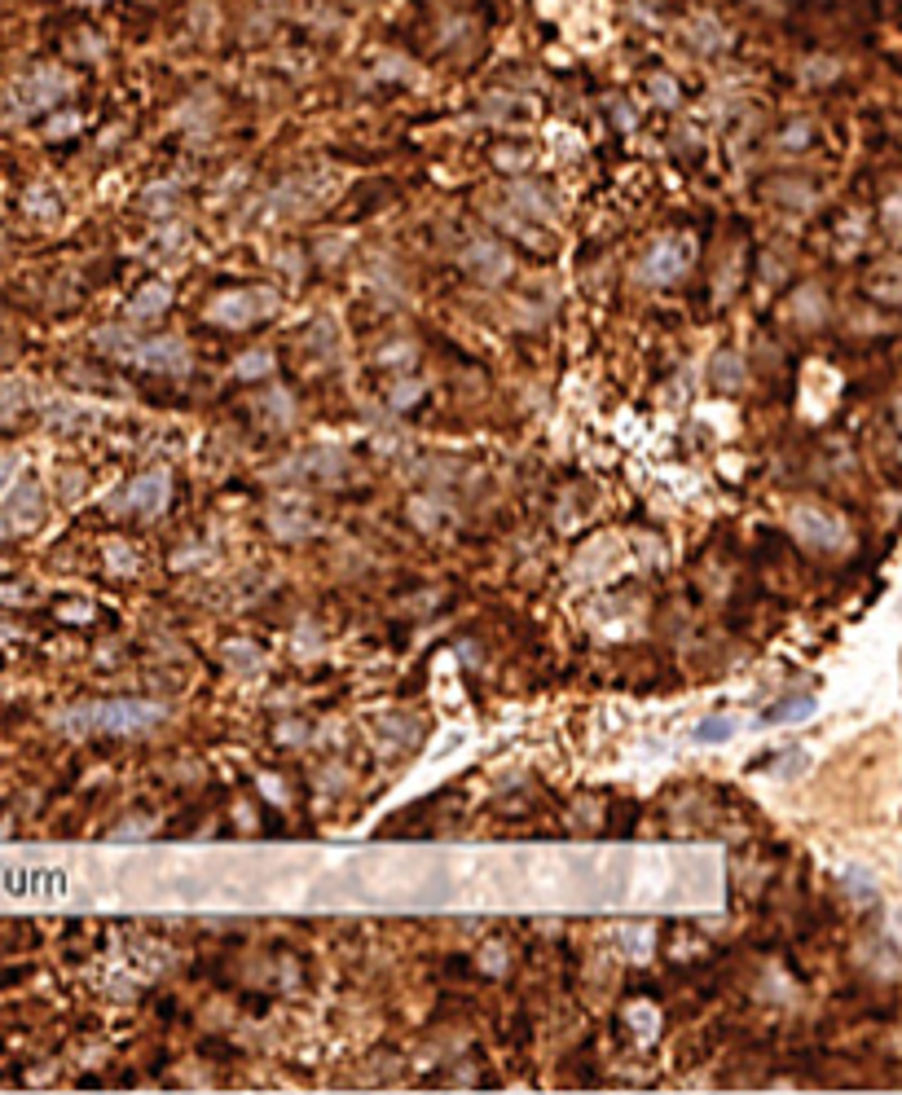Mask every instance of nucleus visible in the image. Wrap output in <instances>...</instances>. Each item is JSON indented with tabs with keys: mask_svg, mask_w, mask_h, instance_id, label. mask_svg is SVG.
I'll return each mask as SVG.
<instances>
[{
	"mask_svg": "<svg viewBox=\"0 0 902 1095\" xmlns=\"http://www.w3.org/2000/svg\"><path fill=\"white\" fill-rule=\"evenodd\" d=\"M168 300H172V287H163V282H150V287H141V291H137V300L128 304V318H137V322H146V318H159V313L168 309Z\"/></svg>",
	"mask_w": 902,
	"mask_h": 1095,
	"instance_id": "obj_10",
	"label": "nucleus"
},
{
	"mask_svg": "<svg viewBox=\"0 0 902 1095\" xmlns=\"http://www.w3.org/2000/svg\"><path fill=\"white\" fill-rule=\"evenodd\" d=\"M868 291H872L877 300H885V304H902V260L877 265L872 278H868Z\"/></svg>",
	"mask_w": 902,
	"mask_h": 1095,
	"instance_id": "obj_9",
	"label": "nucleus"
},
{
	"mask_svg": "<svg viewBox=\"0 0 902 1095\" xmlns=\"http://www.w3.org/2000/svg\"><path fill=\"white\" fill-rule=\"evenodd\" d=\"M168 493H172V480L163 471H146L137 475L119 497H115V511H132V515H159L168 506Z\"/></svg>",
	"mask_w": 902,
	"mask_h": 1095,
	"instance_id": "obj_4",
	"label": "nucleus"
},
{
	"mask_svg": "<svg viewBox=\"0 0 902 1095\" xmlns=\"http://www.w3.org/2000/svg\"><path fill=\"white\" fill-rule=\"evenodd\" d=\"M410 396H419V383H406V387H401V391H397V396H393V400H397V405H406V400H410Z\"/></svg>",
	"mask_w": 902,
	"mask_h": 1095,
	"instance_id": "obj_19",
	"label": "nucleus"
},
{
	"mask_svg": "<svg viewBox=\"0 0 902 1095\" xmlns=\"http://www.w3.org/2000/svg\"><path fill=\"white\" fill-rule=\"evenodd\" d=\"M260 309H265V300H260V296L229 291V296H221V300L207 309V318H212V322H221V326H251V322L260 318Z\"/></svg>",
	"mask_w": 902,
	"mask_h": 1095,
	"instance_id": "obj_6",
	"label": "nucleus"
},
{
	"mask_svg": "<svg viewBox=\"0 0 902 1095\" xmlns=\"http://www.w3.org/2000/svg\"><path fill=\"white\" fill-rule=\"evenodd\" d=\"M846 889H850L859 902H872V898H877V884H872V880H868V871H859V867H850V871H846Z\"/></svg>",
	"mask_w": 902,
	"mask_h": 1095,
	"instance_id": "obj_16",
	"label": "nucleus"
},
{
	"mask_svg": "<svg viewBox=\"0 0 902 1095\" xmlns=\"http://www.w3.org/2000/svg\"><path fill=\"white\" fill-rule=\"evenodd\" d=\"M735 730H740L735 718H709V722L696 727V743H727Z\"/></svg>",
	"mask_w": 902,
	"mask_h": 1095,
	"instance_id": "obj_14",
	"label": "nucleus"
},
{
	"mask_svg": "<svg viewBox=\"0 0 902 1095\" xmlns=\"http://www.w3.org/2000/svg\"><path fill=\"white\" fill-rule=\"evenodd\" d=\"M4 537H9V524H4V515H0V541H4Z\"/></svg>",
	"mask_w": 902,
	"mask_h": 1095,
	"instance_id": "obj_20",
	"label": "nucleus"
},
{
	"mask_svg": "<svg viewBox=\"0 0 902 1095\" xmlns=\"http://www.w3.org/2000/svg\"><path fill=\"white\" fill-rule=\"evenodd\" d=\"M462 265H466L475 278H484V282H497V278H506V269H511L506 251L493 247V243H475V247L462 256Z\"/></svg>",
	"mask_w": 902,
	"mask_h": 1095,
	"instance_id": "obj_7",
	"label": "nucleus"
},
{
	"mask_svg": "<svg viewBox=\"0 0 902 1095\" xmlns=\"http://www.w3.org/2000/svg\"><path fill=\"white\" fill-rule=\"evenodd\" d=\"M13 475H18V458L13 453H0V493L13 484Z\"/></svg>",
	"mask_w": 902,
	"mask_h": 1095,
	"instance_id": "obj_18",
	"label": "nucleus"
},
{
	"mask_svg": "<svg viewBox=\"0 0 902 1095\" xmlns=\"http://www.w3.org/2000/svg\"><path fill=\"white\" fill-rule=\"evenodd\" d=\"M124 357L141 369H159V374H185L190 369V348L176 335H159L146 344H124Z\"/></svg>",
	"mask_w": 902,
	"mask_h": 1095,
	"instance_id": "obj_3",
	"label": "nucleus"
},
{
	"mask_svg": "<svg viewBox=\"0 0 902 1095\" xmlns=\"http://www.w3.org/2000/svg\"><path fill=\"white\" fill-rule=\"evenodd\" d=\"M163 722V709L159 705H146V700H97V705H75L66 713H57L53 727L66 730V734H137V730H150Z\"/></svg>",
	"mask_w": 902,
	"mask_h": 1095,
	"instance_id": "obj_1",
	"label": "nucleus"
},
{
	"mask_svg": "<svg viewBox=\"0 0 902 1095\" xmlns=\"http://www.w3.org/2000/svg\"><path fill=\"white\" fill-rule=\"evenodd\" d=\"M84 4H97V0H84Z\"/></svg>",
	"mask_w": 902,
	"mask_h": 1095,
	"instance_id": "obj_21",
	"label": "nucleus"
},
{
	"mask_svg": "<svg viewBox=\"0 0 902 1095\" xmlns=\"http://www.w3.org/2000/svg\"><path fill=\"white\" fill-rule=\"evenodd\" d=\"M269 365H273L269 353H251V357L238 362V378H260V374H269Z\"/></svg>",
	"mask_w": 902,
	"mask_h": 1095,
	"instance_id": "obj_17",
	"label": "nucleus"
},
{
	"mask_svg": "<svg viewBox=\"0 0 902 1095\" xmlns=\"http://www.w3.org/2000/svg\"><path fill=\"white\" fill-rule=\"evenodd\" d=\"M683 269H687V251H683V243H661V247L647 256L643 278H652V282H674Z\"/></svg>",
	"mask_w": 902,
	"mask_h": 1095,
	"instance_id": "obj_8",
	"label": "nucleus"
},
{
	"mask_svg": "<svg viewBox=\"0 0 902 1095\" xmlns=\"http://www.w3.org/2000/svg\"><path fill=\"white\" fill-rule=\"evenodd\" d=\"M788 524H793V537L802 546H810V550H841L846 537H850L846 519L837 511H828V506H793Z\"/></svg>",
	"mask_w": 902,
	"mask_h": 1095,
	"instance_id": "obj_2",
	"label": "nucleus"
},
{
	"mask_svg": "<svg viewBox=\"0 0 902 1095\" xmlns=\"http://www.w3.org/2000/svg\"><path fill=\"white\" fill-rule=\"evenodd\" d=\"M0 515H4L9 533H31L44 519V493H40V484L35 480H18Z\"/></svg>",
	"mask_w": 902,
	"mask_h": 1095,
	"instance_id": "obj_5",
	"label": "nucleus"
},
{
	"mask_svg": "<svg viewBox=\"0 0 902 1095\" xmlns=\"http://www.w3.org/2000/svg\"><path fill=\"white\" fill-rule=\"evenodd\" d=\"M709 378H713V387H718V391H735V387L744 383V362H740L735 353H718V357H713V374H709Z\"/></svg>",
	"mask_w": 902,
	"mask_h": 1095,
	"instance_id": "obj_11",
	"label": "nucleus"
},
{
	"mask_svg": "<svg viewBox=\"0 0 902 1095\" xmlns=\"http://www.w3.org/2000/svg\"><path fill=\"white\" fill-rule=\"evenodd\" d=\"M66 93V79L57 71H40L35 75V93H31V106H44V101H57Z\"/></svg>",
	"mask_w": 902,
	"mask_h": 1095,
	"instance_id": "obj_13",
	"label": "nucleus"
},
{
	"mask_svg": "<svg viewBox=\"0 0 902 1095\" xmlns=\"http://www.w3.org/2000/svg\"><path fill=\"white\" fill-rule=\"evenodd\" d=\"M810 713H815V700H810V696H788V700L771 705V709L762 713V722L780 727V722H793V718H810Z\"/></svg>",
	"mask_w": 902,
	"mask_h": 1095,
	"instance_id": "obj_12",
	"label": "nucleus"
},
{
	"mask_svg": "<svg viewBox=\"0 0 902 1095\" xmlns=\"http://www.w3.org/2000/svg\"><path fill=\"white\" fill-rule=\"evenodd\" d=\"M22 400H26V387L22 383H0V427L22 414Z\"/></svg>",
	"mask_w": 902,
	"mask_h": 1095,
	"instance_id": "obj_15",
	"label": "nucleus"
}]
</instances>
